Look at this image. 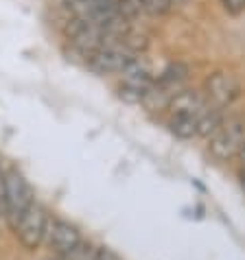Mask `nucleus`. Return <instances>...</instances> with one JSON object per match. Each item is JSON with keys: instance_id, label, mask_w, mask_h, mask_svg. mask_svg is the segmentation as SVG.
Masks as SVG:
<instances>
[{"instance_id": "16", "label": "nucleus", "mask_w": 245, "mask_h": 260, "mask_svg": "<svg viewBox=\"0 0 245 260\" xmlns=\"http://www.w3.org/2000/svg\"><path fill=\"white\" fill-rule=\"evenodd\" d=\"M167 3H169L171 7H177V5H182V3H186V0H167Z\"/></svg>"}, {"instance_id": "3", "label": "nucleus", "mask_w": 245, "mask_h": 260, "mask_svg": "<svg viewBox=\"0 0 245 260\" xmlns=\"http://www.w3.org/2000/svg\"><path fill=\"white\" fill-rule=\"evenodd\" d=\"M120 88H118V99L125 101L129 105H140L145 94L151 90L156 81V75L151 70V63L145 57H136L129 66L120 72Z\"/></svg>"}, {"instance_id": "7", "label": "nucleus", "mask_w": 245, "mask_h": 260, "mask_svg": "<svg viewBox=\"0 0 245 260\" xmlns=\"http://www.w3.org/2000/svg\"><path fill=\"white\" fill-rule=\"evenodd\" d=\"M44 243L57 258H64L83 243V236L75 223H70L66 219H50Z\"/></svg>"}, {"instance_id": "14", "label": "nucleus", "mask_w": 245, "mask_h": 260, "mask_svg": "<svg viewBox=\"0 0 245 260\" xmlns=\"http://www.w3.org/2000/svg\"><path fill=\"white\" fill-rule=\"evenodd\" d=\"M236 160H239L241 169H243V166H245V142H243V147H241V151H239V155H236Z\"/></svg>"}, {"instance_id": "10", "label": "nucleus", "mask_w": 245, "mask_h": 260, "mask_svg": "<svg viewBox=\"0 0 245 260\" xmlns=\"http://www.w3.org/2000/svg\"><path fill=\"white\" fill-rule=\"evenodd\" d=\"M95 258H97V247L92 243L83 241L75 251H70L68 256H64L59 260H95Z\"/></svg>"}, {"instance_id": "17", "label": "nucleus", "mask_w": 245, "mask_h": 260, "mask_svg": "<svg viewBox=\"0 0 245 260\" xmlns=\"http://www.w3.org/2000/svg\"><path fill=\"white\" fill-rule=\"evenodd\" d=\"M44 260H53V258H44ZM57 260H59V258H57Z\"/></svg>"}, {"instance_id": "4", "label": "nucleus", "mask_w": 245, "mask_h": 260, "mask_svg": "<svg viewBox=\"0 0 245 260\" xmlns=\"http://www.w3.org/2000/svg\"><path fill=\"white\" fill-rule=\"evenodd\" d=\"M201 90H204L208 103L212 107L226 110V107H230L234 101L241 99L243 83L232 70H215L204 79Z\"/></svg>"}, {"instance_id": "5", "label": "nucleus", "mask_w": 245, "mask_h": 260, "mask_svg": "<svg viewBox=\"0 0 245 260\" xmlns=\"http://www.w3.org/2000/svg\"><path fill=\"white\" fill-rule=\"evenodd\" d=\"M48 223H50V216L48 210L40 201H33L28 206V210L24 212V216L20 219L18 228H16V234L20 245L28 251H35L42 243L46 241V232H48Z\"/></svg>"}, {"instance_id": "9", "label": "nucleus", "mask_w": 245, "mask_h": 260, "mask_svg": "<svg viewBox=\"0 0 245 260\" xmlns=\"http://www.w3.org/2000/svg\"><path fill=\"white\" fill-rule=\"evenodd\" d=\"M191 77V66L186 61H169L167 66L160 70V75H156V79L160 83H169V85H182L186 88V81Z\"/></svg>"}, {"instance_id": "8", "label": "nucleus", "mask_w": 245, "mask_h": 260, "mask_svg": "<svg viewBox=\"0 0 245 260\" xmlns=\"http://www.w3.org/2000/svg\"><path fill=\"white\" fill-rule=\"evenodd\" d=\"M208 110H210V107H208ZM199 118H201V114H169L167 127L175 138L193 140V138H197Z\"/></svg>"}, {"instance_id": "1", "label": "nucleus", "mask_w": 245, "mask_h": 260, "mask_svg": "<svg viewBox=\"0 0 245 260\" xmlns=\"http://www.w3.org/2000/svg\"><path fill=\"white\" fill-rule=\"evenodd\" d=\"M243 142H245V114L230 118L226 116L221 127L208 138V153L217 162L236 160Z\"/></svg>"}, {"instance_id": "12", "label": "nucleus", "mask_w": 245, "mask_h": 260, "mask_svg": "<svg viewBox=\"0 0 245 260\" xmlns=\"http://www.w3.org/2000/svg\"><path fill=\"white\" fill-rule=\"evenodd\" d=\"M219 5L230 16H241V13H245V0H219Z\"/></svg>"}, {"instance_id": "15", "label": "nucleus", "mask_w": 245, "mask_h": 260, "mask_svg": "<svg viewBox=\"0 0 245 260\" xmlns=\"http://www.w3.org/2000/svg\"><path fill=\"white\" fill-rule=\"evenodd\" d=\"M239 186H241V190L245 192V166H243L241 173H239Z\"/></svg>"}, {"instance_id": "6", "label": "nucleus", "mask_w": 245, "mask_h": 260, "mask_svg": "<svg viewBox=\"0 0 245 260\" xmlns=\"http://www.w3.org/2000/svg\"><path fill=\"white\" fill-rule=\"evenodd\" d=\"M136 57H138V53L129 48L125 44V40H122L118 44H110V46L97 50V53L88 55V66L95 72H99V75H112V72H118L120 75Z\"/></svg>"}, {"instance_id": "2", "label": "nucleus", "mask_w": 245, "mask_h": 260, "mask_svg": "<svg viewBox=\"0 0 245 260\" xmlns=\"http://www.w3.org/2000/svg\"><path fill=\"white\" fill-rule=\"evenodd\" d=\"M33 201V188L28 186L22 173H18L16 169L5 171V223L11 232H16L20 219Z\"/></svg>"}, {"instance_id": "11", "label": "nucleus", "mask_w": 245, "mask_h": 260, "mask_svg": "<svg viewBox=\"0 0 245 260\" xmlns=\"http://www.w3.org/2000/svg\"><path fill=\"white\" fill-rule=\"evenodd\" d=\"M136 3H138L142 11H149L154 16H164V13L171 11V5L167 0H136Z\"/></svg>"}, {"instance_id": "13", "label": "nucleus", "mask_w": 245, "mask_h": 260, "mask_svg": "<svg viewBox=\"0 0 245 260\" xmlns=\"http://www.w3.org/2000/svg\"><path fill=\"white\" fill-rule=\"evenodd\" d=\"M95 260H120L116 251H112L110 247H97V258Z\"/></svg>"}]
</instances>
